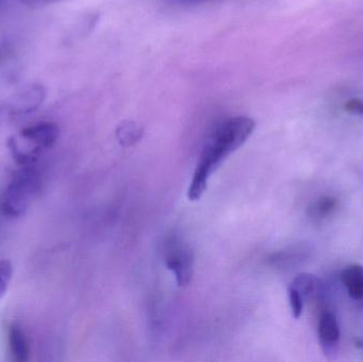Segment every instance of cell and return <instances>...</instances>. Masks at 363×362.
<instances>
[{
	"label": "cell",
	"mask_w": 363,
	"mask_h": 362,
	"mask_svg": "<svg viewBox=\"0 0 363 362\" xmlns=\"http://www.w3.org/2000/svg\"><path fill=\"white\" fill-rule=\"evenodd\" d=\"M164 259L179 286H188L194 274V254L187 242L176 234L169 236L164 244Z\"/></svg>",
	"instance_id": "obj_4"
},
{
	"label": "cell",
	"mask_w": 363,
	"mask_h": 362,
	"mask_svg": "<svg viewBox=\"0 0 363 362\" xmlns=\"http://www.w3.org/2000/svg\"><path fill=\"white\" fill-rule=\"evenodd\" d=\"M341 281L347 293L355 301L363 300V266L350 265L343 269Z\"/></svg>",
	"instance_id": "obj_7"
},
{
	"label": "cell",
	"mask_w": 363,
	"mask_h": 362,
	"mask_svg": "<svg viewBox=\"0 0 363 362\" xmlns=\"http://www.w3.org/2000/svg\"><path fill=\"white\" fill-rule=\"evenodd\" d=\"M13 276L12 264L6 259L0 261V299L6 295Z\"/></svg>",
	"instance_id": "obj_11"
},
{
	"label": "cell",
	"mask_w": 363,
	"mask_h": 362,
	"mask_svg": "<svg viewBox=\"0 0 363 362\" xmlns=\"http://www.w3.org/2000/svg\"><path fill=\"white\" fill-rule=\"evenodd\" d=\"M288 297H289L290 307H291L292 316L296 320L302 317L303 310H304L305 300L302 295L289 286L288 288Z\"/></svg>",
	"instance_id": "obj_12"
},
{
	"label": "cell",
	"mask_w": 363,
	"mask_h": 362,
	"mask_svg": "<svg viewBox=\"0 0 363 362\" xmlns=\"http://www.w3.org/2000/svg\"><path fill=\"white\" fill-rule=\"evenodd\" d=\"M338 202L333 197H323L311 206V216L315 219H324L336 210Z\"/></svg>",
	"instance_id": "obj_10"
},
{
	"label": "cell",
	"mask_w": 363,
	"mask_h": 362,
	"mask_svg": "<svg viewBox=\"0 0 363 362\" xmlns=\"http://www.w3.org/2000/svg\"><path fill=\"white\" fill-rule=\"evenodd\" d=\"M6 0H0V4H4V2H6Z\"/></svg>",
	"instance_id": "obj_17"
},
{
	"label": "cell",
	"mask_w": 363,
	"mask_h": 362,
	"mask_svg": "<svg viewBox=\"0 0 363 362\" xmlns=\"http://www.w3.org/2000/svg\"><path fill=\"white\" fill-rule=\"evenodd\" d=\"M345 110L352 114L363 115V101L359 99H353L347 102Z\"/></svg>",
	"instance_id": "obj_13"
},
{
	"label": "cell",
	"mask_w": 363,
	"mask_h": 362,
	"mask_svg": "<svg viewBox=\"0 0 363 362\" xmlns=\"http://www.w3.org/2000/svg\"><path fill=\"white\" fill-rule=\"evenodd\" d=\"M290 287L296 289L303 299L306 300L311 299L313 295H318L320 289H321V282L317 276H313L309 273L298 274L294 282L290 284Z\"/></svg>",
	"instance_id": "obj_8"
},
{
	"label": "cell",
	"mask_w": 363,
	"mask_h": 362,
	"mask_svg": "<svg viewBox=\"0 0 363 362\" xmlns=\"http://www.w3.org/2000/svg\"><path fill=\"white\" fill-rule=\"evenodd\" d=\"M9 348L13 358L16 361L25 362L30 358V344L27 336L21 327L14 323L9 329Z\"/></svg>",
	"instance_id": "obj_6"
},
{
	"label": "cell",
	"mask_w": 363,
	"mask_h": 362,
	"mask_svg": "<svg viewBox=\"0 0 363 362\" xmlns=\"http://www.w3.org/2000/svg\"><path fill=\"white\" fill-rule=\"evenodd\" d=\"M164 1L174 6H191L211 1V0H164Z\"/></svg>",
	"instance_id": "obj_14"
},
{
	"label": "cell",
	"mask_w": 363,
	"mask_h": 362,
	"mask_svg": "<svg viewBox=\"0 0 363 362\" xmlns=\"http://www.w3.org/2000/svg\"><path fill=\"white\" fill-rule=\"evenodd\" d=\"M9 52H10V47H9V45L0 44V63L6 59Z\"/></svg>",
	"instance_id": "obj_16"
},
{
	"label": "cell",
	"mask_w": 363,
	"mask_h": 362,
	"mask_svg": "<svg viewBox=\"0 0 363 362\" xmlns=\"http://www.w3.org/2000/svg\"><path fill=\"white\" fill-rule=\"evenodd\" d=\"M60 130L52 123H40L25 128L19 132L18 137L12 138L16 144H9L15 159L21 165H31L38 153L50 149L59 138Z\"/></svg>",
	"instance_id": "obj_3"
},
{
	"label": "cell",
	"mask_w": 363,
	"mask_h": 362,
	"mask_svg": "<svg viewBox=\"0 0 363 362\" xmlns=\"http://www.w3.org/2000/svg\"><path fill=\"white\" fill-rule=\"evenodd\" d=\"M143 129L140 125L134 123H121V127L117 129V138L119 144L123 147L133 146L142 137Z\"/></svg>",
	"instance_id": "obj_9"
},
{
	"label": "cell",
	"mask_w": 363,
	"mask_h": 362,
	"mask_svg": "<svg viewBox=\"0 0 363 362\" xmlns=\"http://www.w3.org/2000/svg\"><path fill=\"white\" fill-rule=\"evenodd\" d=\"M40 187L38 172L23 165L0 191V212L6 218H21L31 205Z\"/></svg>",
	"instance_id": "obj_2"
},
{
	"label": "cell",
	"mask_w": 363,
	"mask_h": 362,
	"mask_svg": "<svg viewBox=\"0 0 363 362\" xmlns=\"http://www.w3.org/2000/svg\"><path fill=\"white\" fill-rule=\"evenodd\" d=\"M21 1L26 6H31V8H42V6L57 4V2L63 1V0H21Z\"/></svg>",
	"instance_id": "obj_15"
},
{
	"label": "cell",
	"mask_w": 363,
	"mask_h": 362,
	"mask_svg": "<svg viewBox=\"0 0 363 362\" xmlns=\"http://www.w3.org/2000/svg\"><path fill=\"white\" fill-rule=\"evenodd\" d=\"M255 129V121L247 116L230 117L216 127L204 145L188 188L190 201L204 195L211 174L233 152L240 148Z\"/></svg>",
	"instance_id": "obj_1"
},
{
	"label": "cell",
	"mask_w": 363,
	"mask_h": 362,
	"mask_svg": "<svg viewBox=\"0 0 363 362\" xmlns=\"http://www.w3.org/2000/svg\"><path fill=\"white\" fill-rule=\"evenodd\" d=\"M320 344L324 355L328 359H334L339 351L340 327L336 316L332 312H324L318 327Z\"/></svg>",
	"instance_id": "obj_5"
}]
</instances>
